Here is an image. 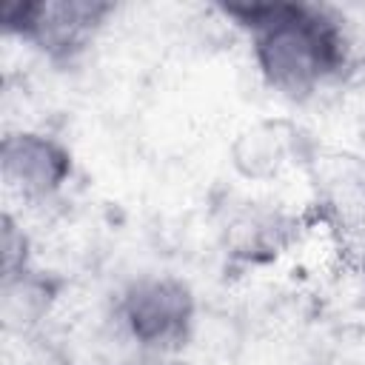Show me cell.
<instances>
[{"label": "cell", "mask_w": 365, "mask_h": 365, "mask_svg": "<svg viewBox=\"0 0 365 365\" xmlns=\"http://www.w3.org/2000/svg\"><path fill=\"white\" fill-rule=\"evenodd\" d=\"M251 34L262 83L288 100H308L345 68V34L319 6L251 3L231 6Z\"/></svg>", "instance_id": "obj_1"}, {"label": "cell", "mask_w": 365, "mask_h": 365, "mask_svg": "<svg viewBox=\"0 0 365 365\" xmlns=\"http://www.w3.org/2000/svg\"><path fill=\"white\" fill-rule=\"evenodd\" d=\"M48 288L46 282L31 271H17L11 277H3V297H0V311L3 322L9 331H23L34 325L46 311H48Z\"/></svg>", "instance_id": "obj_5"}, {"label": "cell", "mask_w": 365, "mask_h": 365, "mask_svg": "<svg viewBox=\"0 0 365 365\" xmlns=\"http://www.w3.org/2000/svg\"><path fill=\"white\" fill-rule=\"evenodd\" d=\"M125 336L143 351L163 354L188 339L194 325V297L174 277L134 279L117 305Z\"/></svg>", "instance_id": "obj_2"}, {"label": "cell", "mask_w": 365, "mask_h": 365, "mask_svg": "<svg viewBox=\"0 0 365 365\" xmlns=\"http://www.w3.org/2000/svg\"><path fill=\"white\" fill-rule=\"evenodd\" d=\"M0 174L9 194L17 200L46 202L66 188L71 177V154L57 137L20 128L3 137Z\"/></svg>", "instance_id": "obj_4"}, {"label": "cell", "mask_w": 365, "mask_h": 365, "mask_svg": "<svg viewBox=\"0 0 365 365\" xmlns=\"http://www.w3.org/2000/svg\"><path fill=\"white\" fill-rule=\"evenodd\" d=\"M108 11V3L11 0L3 6V31L29 40L48 54H71L94 37Z\"/></svg>", "instance_id": "obj_3"}, {"label": "cell", "mask_w": 365, "mask_h": 365, "mask_svg": "<svg viewBox=\"0 0 365 365\" xmlns=\"http://www.w3.org/2000/svg\"><path fill=\"white\" fill-rule=\"evenodd\" d=\"M29 268V240L23 228L14 222L11 214H3V231H0V271L3 277H11L17 271Z\"/></svg>", "instance_id": "obj_6"}]
</instances>
